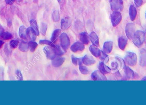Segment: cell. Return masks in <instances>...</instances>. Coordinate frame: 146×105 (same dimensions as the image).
<instances>
[{
  "instance_id": "cell-13",
  "label": "cell",
  "mask_w": 146,
  "mask_h": 105,
  "mask_svg": "<svg viewBox=\"0 0 146 105\" xmlns=\"http://www.w3.org/2000/svg\"><path fill=\"white\" fill-rule=\"evenodd\" d=\"M72 24L71 19L69 17H66L62 19L61 21V27L62 30H65L68 29Z\"/></svg>"
},
{
  "instance_id": "cell-17",
  "label": "cell",
  "mask_w": 146,
  "mask_h": 105,
  "mask_svg": "<svg viewBox=\"0 0 146 105\" xmlns=\"http://www.w3.org/2000/svg\"><path fill=\"white\" fill-rule=\"evenodd\" d=\"M139 64L142 67L146 66V50L144 49L140 51Z\"/></svg>"
},
{
  "instance_id": "cell-21",
  "label": "cell",
  "mask_w": 146,
  "mask_h": 105,
  "mask_svg": "<svg viewBox=\"0 0 146 105\" xmlns=\"http://www.w3.org/2000/svg\"><path fill=\"white\" fill-rule=\"evenodd\" d=\"M80 39L83 44L88 45L90 42L89 35L86 32H82L80 34Z\"/></svg>"
},
{
  "instance_id": "cell-22",
  "label": "cell",
  "mask_w": 146,
  "mask_h": 105,
  "mask_svg": "<svg viewBox=\"0 0 146 105\" xmlns=\"http://www.w3.org/2000/svg\"><path fill=\"white\" fill-rule=\"evenodd\" d=\"M27 37L31 41H35L36 39L37 35L31 27H28L27 29Z\"/></svg>"
},
{
  "instance_id": "cell-16",
  "label": "cell",
  "mask_w": 146,
  "mask_h": 105,
  "mask_svg": "<svg viewBox=\"0 0 146 105\" xmlns=\"http://www.w3.org/2000/svg\"><path fill=\"white\" fill-rule=\"evenodd\" d=\"M127 38L124 36H121L119 37L118 40V47L121 50H124L127 44Z\"/></svg>"
},
{
  "instance_id": "cell-41",
  "label": "cell",
  "mask_w": 146,
  "mask_h": 105,
  "mask_svg": "<svg viewBox=\"0 0 146 105\" xmlns=\"http://www.w3.org/2000/svg\"><path fill=\"white\" fill-rule=\"evenodd\" d=\"M5 2L8 5H12L15 1V0H5Z\"/></svg>"
},
{
  "instance_id": "cell-31",
  "label": "cell",
  "mask_w": 146,
  "mask_h": 105,
  "mask_svg": "<svg viewBox=\"0 0 146 105\" xmlns=\"http://www.w3.org/2000/svg\"><path fill=\"white\" fill-rule=\"evenodd\" d=\"M72 60L73 64L75 66L80 65L82 64V63L81 58H76L74 55H72Z\"/></svg>"
},
{
  "instance_id": "cell-2",
  "label": "cell",
  "mask_w": 146,
  "mask_h": 105,
  "mask_svg": "<svg viewBox=\"0 0 146 105\" xmlns=\"http://www.w3.org/2000/svg\"><path fill=\"white\" fill-rule=\"evenodd\" d=\"M125 60L127 64L129 66H135L137 63V55L135 53L127 52L125 57Z\"/></svg>"
},
{
  "instance_id": "cell-1",
  "label": "cell",
  "mask_w": 146,
  "mask_h": 105,
  "mask_svg": "<svg viewBox=\"0 0 146 105\" xmlns=\"http://www.w3.org/2000/svg\"><path fill=\"white\" fill-rule=\"evenodd\" d=\"M133 39L135 46L139 48L141 47L145 41V34L142 31H137L135 33Z\"/></svg>"
},
{
  "instance_id": "cell-35",
  "label": "cell",
  "mask_w": 146,
  "mask_h": 105,
  "mask_svg": "<svg viewBox=\"0 0 146 105\" xmlns=\"http://www.w3.org/2000/svg\"><path fill=\"white\" fill-rule=\"evenodd\" d=\"M19 43V42L18 40H12L9 42V46L11 48L15 49L18 47Z\"/></svg>"
},
{
  "instance_id": "cell-3",
  "label": "cell",
  "mask_w": 146,
  "mask_h": 105,
  "mask_svg": "<svg viewBox=\"0 0 146 105\" xmlns=\"http://www.w3.org/2000/svg\"><path fill=\"white\" fill-rule=\"evenodd\" d=\"M60 45L64 51H66L70 47L71 44L70 38L66 33H62L60 37Z\"/></svg>"
},
{
  "instance_id": "cell-42",
  "label": "cell",
  "mask_w": 146,
  "mask_h": 105,
  "mask_svg": "<svg viewBox=\"0 0 146 105\" xmlns=\"http://www.w3.org/2000/svg\"><path fill=\"white\" fill-rule=\"evenodd\" d=\"M3 77V70L0 69V80H2Z\"/></svg>"
},
{
  "instance_id": "cell-40",
  "label": "cell",
  "mask_w": 146,
  "mask_h": 105,
  "mask_svg": "<svg viewBox=\"0 0 146 105\" xmlns=\"http://www.w3.org/2000/svg\"><path fill=\"white\" fill-rule=\"evenodd\" d=\"M5 32L4 28L0 24V39H1L2 36L3 35V33Z\"/></svg>"
},
{
  "instance_id": "cell-8",
  "label": "cell",
  "mask_w": 146,
  "mask_h": 105,
  "mask_svg": "<svg viewBox=\"0 0 146 105\" xmlns=\"http://www.w3.org/2000/svg\"><path fill=\"white\" fill-rule=\"evenodd\" d=\"M65 60L66 59L64 57L56 55L55 57L52 60V65L55 67H60L63 64Z\"/></svg>"
},
{
  "instance_id": "cell-14",
  "label": "cell",
  "mask_w": 146,
  "mask_h": 105,
  "mask_svg": "<svg viewBox=\"0 0 146 105\" xmlns=\"http://www.w3.org/2000/svg\"><path fill=\"white\" fill-rule=\"evenodd\" d=\"M98 68L100 71L104 75H106L111 72V70L108 66L106 65L104 63L102 62H100Z\"/></svg>"
},
{
  "instance_id": "cell-39",
  "label": "cell",
  "mask_w": 146,
  "mask_h": 105,
  "mask_svg": "<svg viewBox=\"0 0 146 105\" xmlns=\"http://www.w3.org/2000/svg\"><path fill=\"white\" fill-rule=\"evenodd\" d=\"M136 7H141L143 3V0H134Z\"/></svg>"
},
{
  "instance_id": "cell-5",
  "label": "cell",
  "mask_w": 146,
  "mask_h": 105,
  "mask_svg": "<svg viewBox=\"0 0 146 105\" xmlns=\"http://www.w3.org/2000/svg\"><path fill=\"white\" fill-rule=\"evenodd\" d=\"M122 18L121 14L120 12L114 11L111 15V20L113 26H117L121 21Z\"/></svg>"
},
{
  "instance_id": "cell-32",
  "label": "cell",
  "mask_w": 146,
  "mask_h": 105,
  "mask_svg": "<svg viewBox=\"0 0 146 105\" xmlns=\"http://www.w3.org/2000/svg\"><path fill=\"white\" fill-rule=\"evenodd\" d=\"M13 38V35L8 32H5L2 36L1 39L4 40H11Z\"/></svg>"
},
{
  "instance_id": "cell-37",
  "label": "cell",
  "mask_w": 146,
  "mask_h": 105,
  "mask_svg": "<svg viewBox=\"0 0 146 105\" xmlns=\"http://www.w3.org/2000/svg\"><path fill=\"white\" fill-rule=\"evenodd\" d=\"M4 52H5L6 55L8 57L10 56L11 53H12V50L10 49H9L8 46L7 44L5 45V47H4Z\"/></svg>"
},
{
  "instance_id": "cell-27",
  "label": "cell",
  "mask_w": 146,
  "mask_h": 105,
  "mask_svg": "<svg viewBox=\"0 0 146 105\" xmlns=\"http://www.w3.org/2000/svg\"><path fill=\"white\" fill-rule=\"evenodd\" d=\"M61 32V30L60 29H56L53 32L51 36V39H50L52 42L54 43L56 41L57 38L60 35Z\"/></svg>"
},
{
  "instance_id": "cell-26",
  "label": "cell",
  "mask_w": 146,
  "mask_h": 105,
  "mask_svg": "<svg viewBox=\"0 0 146 105\" xmlns=\"http://www.w3.org/2000/svg\"><path fill=\"white\" fill-rule=\"evenodd\" d=\"M30 24H31V27L32 29L35 32V33L37 36H38L39 35V31L38 30V26L36 20L34 19H32L30 22Z\"/></svg>"
},
{
  "instance_id": "cell-23",
  "label": "cell",
  "mask_w": 146,
  "mask_h": 105,
  "mask_svg": "<svg viewBox=\"0 0 146 105\" xmlns=\"http://www.w3.org/2000/svg\"><path fill=\"white\" fill-rule=\"evenodd\" d=\"M53 49V51L54 52L56 55L57 56H62L66 52V51H64L62 48H61L58 45H54L53 47H51Z\"/></svg>"
},
{
  "instance_id": "cell-12",
  "label": "cell",
  "mask_w": 146,
  "mask_h": 105,
  "mask_svg": "<svg viewBox=\"0 0 146 105\" xmlns=\"http://www.w3.org/2000/svg\"><path fill=\"white\" fill-rule=\"evenodd\" d=\"M44 51L45 53V55L47 58L49 60H53L56 56L54 52L51 47H46L44 48Z\"/></svg>"
},
{
  "instance_id": "cell-43",
  "label": "cell",
  "mask_w": 146,
  "mask_h": 105,
  "mask_svg": "<svg viewBox=\"0 0 146 105\" xmlns=\"http://www.w3.org/2000/svg\"><path fill=\"white\" fill-rule=\"evenodd\" d=\"M4 42L3 41H1L0 40V49H1V48L2 47L3 45L4 44Z\"/></svg>"
},
{
  "instance_id": "cell-29",
  "label": "cell",
  "mask_w": 146,
  "mask_h": 105,
  "mask_svg": "<svg viewBox=\"0 0 146 105\" xmlns=\"http://www.w3.org/2000/svg\"><path fill=\"white\" fill-rule=\"evenodd\" d=\"M52 19L54 22H58L60 20V15L59 12L57 10H54L52 13Z\"/></svg>"
},
{
  "instance_id": "cell-6",
  "label": "cell",
  "mask_w": 146,
  "mask_h": 105,
  "mask_svg": "<svg viewBox=\"0 0 146 105\" xmlns=\"http://www.w3.org/2000/svg\"><path fill=\"white\" fill-rule=\"evenodd\" d=\"M135 32V26L134 24L132 23L127 24L125 28V33L128 39L132 40L133 37Z\"/></svg>"
},
{
  "instance_id": "cell-44",
  "label": "cell",
  "mask_w": 146,
  "mask_h": 105,
  "mask_svg": "<svg viewBox=\"0 0 146 105\" xmlns=\"http://www.w3.org/2000/svg\"><path fill=\"white\" fill-rule=\"evenodd\" d=\"M142 81H146V76L144 77V78H142Z\"/></svg>"
},
{
  "instance_id": "cell-20",
  "label": "cell",
  "mask_w": 146,
  "mask_h": 105,
  "mask_svg": "<svg viewBox=\"0 0 146 105\" xmlns=\"http://www.w3.org/2000/svg\"><path fill=\"white\" fill-rule=\"evenodd\" d=\"M137 11L135 7L132 4L129 8V16L132 21L135 20L137 16Z\"/></svg>"
},
{
  "instance_id": "cell-19",
  "label": "cell",
  "mask_w": 146,
  "mask_h": 105,
  "mask_svg": "<svg viewBox=\"0 0 146 105\" xmlns=\"http://www.w3.org/2000/svg\"><path fill=\"white\" fill-rule=\"evenodd\" d=\"M89 51L96 58L99 57L100 54L101 50H100L98 47L92 44L90 46L89 48Z\"/></svg>"
},
{
  "instance_id": "cell-25",
  "label": "cell",
  "mask_w": 146,
  "mask_h": 105,
  "mask_svg": "<svg viewBox=\"0 0 146 105\" xmlns=\"http://www.w3.org/2000/svg\"><path fill=\"white\" fill-rule=\"evenodd\" d=\"M19 48L21 52H28V50H30L29 43L25 41L21 42L19 45Z\"/></svg>"
},
{
  "instance_id": "cell-10",
  "label": "cell",
  "mask_w": 146,
  "mask_h": 105,
  "mask_svg": "<svg viewBox=\"0 0 146 105\" xmlns=\"http://www.w3.org/2000/svg\"><path fill=\"white\" fill-rule=\"evenodd\" d=\"M124 69V73L125 77L127 79H133L136 78V75L137 74L134 72L130 69L127 66H125L123 68Z\"/></svg>"
},
{
  "instance_id": "cell-38",
  "label": "cell",
  "mask_w": 146,
  "mask_h": 105,
  "mask_svg": "<svg viewBox=\"0 0 146 105\" xmlns=\"http://www.w3.org/2000/svg\"><path fill=\"white\" fill-rule=\"evenodd\" d=\"M15 74L19 78V81H22L23 80V76L19 70H17L15 71Z\"/></svg>"
},
{
  "instance_id": "cell-36",
  "label": "cell",
  "mask_w": 146,
  "mask_h": 105,
  "mask_svg": "<svg viewBox=\"0 0 146 105\" xmlns=\"http://www.w3.org/2000/svg\"><path fill=\"white\" fill-rule=\"evenodd\" d=\"M39 43V44H41V45H47L51 47H53L54 45V43L52 42L51 41H48V40H40Z\"/></svg>"
},
{
  "instance_id": "cell-45",
  "label": "cell",
  "mask_w": 146,
  "mask_h": 105,
  "mask_svg": "<svg viewBox=\"0 0 146 105\" xmlns=\"http://www.w3.org/2000/svg\"><path fill=\"white\" fill-rule=\"evenodd\" d=\"M145 18H146V14H145Z\"/></svg>"
},
{
  "instance_id": "cell-7",
  "label": "cell",
  "mask_w": 146,
  "mask_h": 105,
  "mask_svg": "<svg viewBox=\"0 0 146 105\" xmlns=\"http://www.w3.org/2000/svg\"><path fill=\"white\" fill-rule=\"evenodd\" d=\"M92 79L94 81H106L107 78L105 75L101 73L99 70L94 72L91 75Z\"/></svg>"
},
{
  "instance_id": "cell-24",
  "label": "cell",
  "mask_w": 146,
  "mask_h": 105,
  "mask_svg": "<svg viewBox=\"0 0 146 105\" xmlns=\"http://www.w3.org/2000/svg\"><path fill=\"white\" fill-rule=\"evenodd\" d=\"M19 34L20 37L23 40L27 39V29L24 26H21L19 27Z\"/></svg>"
},
{
  "instance_id": "cell-34",
  "label": "cell",
  "mask_w": 146,
  "mask_h": 105,
  "mask_svg": "<svg viewBox=\"0 0 146 105\" xmlns=\"http://www.w3.org/2000/svg\"><path fill=\"white\" fill-rule=\"evenodd\" d=\"M99 58L100 59L104 60L105 63H107L109 59L108 55L104 51H101L100 55Z\"/></svg>"
},
{
  "instance_id": "cell-28",
  "label": "cell",
  "mask_w": 146,
  "mask_h": 105,
  "mask_svg": "<svg viewBox=\"0 0 146 105\" xmlns=\"http://www.w3.org/2000/svg\"><path fill=\"white\" fill-rule=\"evenodd\" d=\"M29 47H30V50L32 52H33L36 51V49L37 48V43L35 41H31L29 43Z\"/></svg>"
},
{
  "instance_id": "cell-18",
  "label": "cell",
  "mask_w": 146,
  "mask_h": 105,
  "mask_svg": "<svg viewBox=\"0 0 146 105\" xmlns=\"http://www.w3.org/2000/svg\"><path fill=\"white\" fill-rule=\"evenodd\" d=\"M89 38L90 41L94 45H95L97 47L99 46V40L98 35L96 34L94 32H92L89 35Z\"/></svg>"
},
{
  "instance_id": "cell-4",
  "label": "cell",
  "mask_w": 146,
  "mask_h": 105,
  "mask_svg": "<svg viewBox=\"0 0 146 105\" xmlns=\"http://www.w3.org/2000/svg\"><path fill=\"white\" fill-rule=\"evenodd\" d=\"M111 9L114 11L121 12L123 9V0H109Z\"/></svg>"
},
{
  "instance_id": "cell-11",
  "label": "cell",
  "mask_w": 146,
  "mask_h": 105,
  "mask_svg": "<svg viewBox=\"0 0 146 105\" xmlns=\"http://www.w3.org/2000/svg\"><path fill=\"white\" fill-rule=\"evenodd\" d=\"M82 61L85 65L87 66H90L95 64V60L94 59L92 56L89 55H85L84 57H82L81 58Z\"/></svg>"
},
{
  "instance_id": "cell-30",
  "label": "cell",
  "mask_w": 146,
  "mask_h": 105,
  "mask_svg": "<svg viewBox=\"0 0 146 105\" xmlns=\"http://www.w3.org/2000/svg\"><path fill=\"white\" fill-rule=\"evenodd\" d=\"M79 70L82 75H88L90 73V71L88 68L82 64L79 65Z\"/></svg>"
},
{
  "instance_id": "cell-33",
  "label": "cell",
  "mask_w": 146,
  "mask_h": 105,
  "mask_svg": "<svg viewBox=\"0 0 146 105\" xmlns=\"http://www.w3.org/2000/svg\"><path fill=\"white\" fill-rule=\"evenodd\" d=\"M48 29V26L44 23H42L40 27V32L42 35L45 36Z\"/></svg>"
},
{
  "instance_id": "cell-15",
  "label": "cell",
  "mask_w": 146,
  "mask_h": 105,
  "mask_svg": "<svg viewBox=\"0 0 146 105\" xmlns=\"http://www.w3.org/2000/svg\"><path fill=\"white\" fill-rule=\"evenodd\" d=\"M113 42L111 41L105 42L103 46V51L106 54L110 53L113 49Z\"/></svg>"
},
{
  "instance_id": "cell-9",
  "label": "cell",
  "mask_w": 146,
  "mask_h": 105,
  "mask_svg": "<svg viewBox=\"0 0 146 105\" xmlns=\"http://www.w3.org/2000/svg\"><path fill=\"white\" fill-rule=\"evenodd\" d=\"M70 49L71 51L73 52H78L83 51L85 49V46L82 43L76 42L71 46Z\"/></svg>"
}]
</instances>
